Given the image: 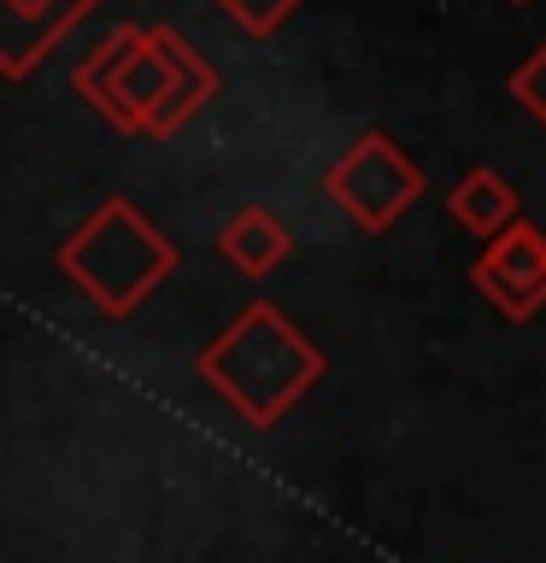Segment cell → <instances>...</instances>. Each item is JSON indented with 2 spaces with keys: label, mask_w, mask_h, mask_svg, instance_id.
Here are the masks:
<instances>
[{
  "label": "cell",
  "mask_w": 546,
  "mask_h": 563,
  "mask_svg": "<svg viewBox=\"0 0 546 563\" xmlns=\"http://www.w3.org/2000/svg\"><path fill=\"white\" fill-rule=\"evenodd\" d=\"M218 253L236 264L241 276L259 282V276H271L276 264L294 253V235H288V223H282L271 206H241L236 218L218 229Z\"/></svg>",
  "instance_id": "8992f818"
},
{
  "label": "cell",
  "mask_w": 546,
  "mask_h": 563,
  "mask_svg": "<svg viewBox=\"0 0 546 563\" xmlns=\"http://www.w3.org/2000/svg\"><path fill=\"white\" fill-rule=\"evenodd\" d=\"M324 194L347 211L352 229H364V235H387V229H394L405 211L423 200V170H417V158L405 153L394 135L364 130L329 165Z\"/></svg>",
  "instance_id": "277c9868"
},
{
  "label": "cell",
  "mask_w": 546,
  "mask_h": 563,
  "mask_svg": "<svg viewBox=\"0 0 546 563\" xmlns=\"http://www.w3.org/2000/svg\"><path fill=\"white\" fill-rule=\"evenodd\" d=\"M511 100H517L523 112L546 130V42H540L535 53H528V59H523L517 70H511Z\"/></svg>",
  "instance_id": "9c48e42d"
},
{
  "label": "cell",
  "mask_w": 546,
  "mask_h": 563,
  "mask_svg": "<svg viewBox=\"0 0 546 563\" xmlns=\"http://www.w3.org/2000/svg\"><path fill=\"white\" fill-rule=\"evenodd\" d=\"M194 369H200L206 387L241 422L276 429V422L329 376V358L282 306L253 299V306H247L236 323L194 358Z\"/></svg>",
  "instance_id": "6da1fadb"
},
{
  "label": "cell",
  "mask_w": 546,
  "mask_h": 563,
  "mask_svg": "<svg viewBox=\"0 0 546 563\" xmlns=\"http://www.w3.org/2000/svg\"><path fill=\"white\" fill-rule=\"evenodd\" d=\"M194 42L171 24H118L77 65V95L112 123L118 135H176V88L188 77Z\"/></svg>",
  "instance_id": "3957f363"
},
{
  "label": "cell",
  "mask_w": 546,
  "mask_h": 563,
  "mask_svg": "<svg viewBox=\"0 0 546 563\" xmlns=\"http://www.w3.org/2000/svg\"><path fill=\"white\" fill-rule=\"evenodd\" d=\"M53 264H59L65 282H70V288H77L100 317L123 323V317H135V311L176 276L183 253H176V241H171L135 200L112 194V200H100V206L59 241Z\"/></svg>",
  "instance_id": "7a4b0ae2"
},
{
  "label": "cell",
  "mask_w": 546,
  "mask_h": 563,
  "mask_svg": "<svg viewBox=\"0 0 546 563\" xmlns=\"http://www.w3.org/2000/svg\"><path fill=\"white\" fill-rule=\"evenodd\" d=\"M470 282L482 299L511 323H528L546 306V229L540 223H511L505 235H493L470 264Z\"/></svg>",
  "instance_id": "5b68a950"
},
{
  "label": "cell",
  "mask_w": 546,
  "mask_h": 563,
  "mask_svg": "<svg viewBox=\"0 0 546 563\" xmlns=\"http://www.w3.org/2000/svg\"><path fill=\"white\" fill-rule=\"evenodd\" d=\"M511 7H528V0H511Z\"/></svg>",
  "instance_id": "30bf717a"
},
{
  "label": "cell",
  "mask_w": 546,
  "mask_h": 563,
  "mask_svg": "<svg viewBox=\"0 0 546 563\" xmlns=\"http://www.w3.org/2000/svg\"><path fill=\"white\" fill-rule=\"evenodd\" d=\"M447 211L470 229V235H482V246H488L493 235H505L511 223H523L517 188H511L500 170H488V165H476V170L458 176V188L447 194Z\"/></svg>",
  "instance_id": "52a82bcc"
},
{
  "label": "cell",
  "mask_w": 546,
  "mask_h": 563,
  "mask_svg": "<svg viewBox=\"0 0 546 563\" xmlns=\"http://www.w3.org/2000/svg\"><path fill=\"white\" fill-rule=\"evenodd\" d=\"M218 7L236 18V24L247 30V35H276L288 18L306 7V0H218Z\"/></svg>",
  "instance_id": "ba28073f"
}]
</instances>
